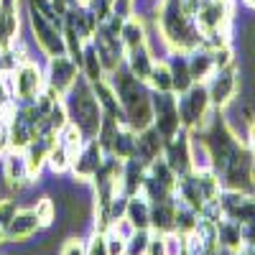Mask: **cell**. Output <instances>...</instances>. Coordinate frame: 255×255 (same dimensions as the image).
I'll list each match as a JSON object with an SVG mask.
<instances>
[{"label": "cell", "mask_w": 255, "mask_h": 255, "mask_svg": "<svg viewBox=\"0 0 255 255\" xmlns=\"http://www.w3.org/2000/svg\"><path fill=\"white\" fill-rule=\"evenodd\" d=\"M209 102H215L217 108H225V105L238 95V74L232 67H225V69H217L215 79L209 84Z\"/></svg>", "instance_id": "obj_7"}, {"label": "cell", "mask_w": 255, "mask_h": 255, "mask_svg": "<svg viewBox=\"0 0 255 255\" xmlns=\"http://www.w3.org/2000/svg\"><path fill=\"white\" fill-rule=\"evenodd\" d=\"M125 51H128V64H130V74L140 82L148 79V74H151V69H153V61H151V54H148L145 44L125 49Z\"/></svg>", "instance_id": "obj_14"}, {"label": "cell", "mask_w": 255, "mask_h": 255, "mask_svg": "<svg viewBox=\"0 0 255 255\" xmlns=\"http://www.w3.org/2000/svg\"><path fill=\"white\" fill-rule=\"evenodd\" d=\"M250 145H253V153H255V123L250 125Z\"/></svg>", "instance_id": "obj_27"}, {"label": "cell", "mask_w": 255, "mask_h": 255, "mask_svg": "<svg viewBox=\"0 0 255 255\" xmlns=\"http://www.w3.org/2000/svg\"><path fill=\"white\" fill-rule=\"evenodd\" d=\"M31 26H33L38 46L49 56L64 54V36L59 31V18H49L38 5H31Z\"/></svg>", "instance_id": "obj_1"}, {"label": "cell", "mask_w": 255, "mask_h": 255, "mask_svg": "<svg viewBox=\"0 0 255 255\" xmlns=\"http://www.w3.org/2000/svg\"><path fill=\"white\" fill-rule=\"evenodd\" d=\"M15 212H18L15 199H0V243H5L8 227H10V222L15 217Z\"/></svg>", "instance_id": "obj_21"}, {"label": "cell", "mask_w": 255, "mask_h": 255, "mask_svg": "<svg viewBox=\"0 0 255 255\" xmlns=\"http://www.w3.org/2000/svg\"><path fill=\"white\" fill-rule=\"evenodd\" d=\"M102 166V145L97 138H90L87 143L82 145V151L74 156L72 161V171L79 181H87V179H95V174L100 171Z\"/></svg>", "instance_id": "obj_6"}, {"label": "cell", "mask_w": 255, "mask_h": 255, "mask_svg": "<svg viewBox=\"0 0 255 255\" xmlns=\"http://www.w3.org/2000/svg\"><path fill=\"white\" fill-rule=\"evenodd\" d=\"M186 67H189V77L197 79V82L215 74V61H212V54H207V51H197L186 61Z\"/></svg>", "instance_id": "obj_16"}, {"label": "cell", "mask_w": 255, "mask_h": 255, "mask_svg": "<svg viewBox=\"0 0 255 255\" xmlns=\"http://www.w3.org/2000/svg\"><path fill=\"white\" fill-rule=\"evenodd\" d=\"M153 118H156V130L163 140H171L176 138L179 133V128H181V120H179V108H176V102L174 97L168 95V92H158L156 102H153Z\"/></svg>", "instance_id": "obj_4"}, {"label": "cell", "mask_w": 255, "mask_h": 255, "mask_svg": "<svg viewBox=\"0 0 255 255\" xmlns=\"http://www.w3.org/2000/svg\"><path fill=\"white\" fill-rule=\"evenodd\" d=\"M38 230H41V222L36 217V212L33 209H18L13 222H10V227H8V238L5 240H10V243H26V240H31L36 235Z\"/></svg>", "instance_id": "obj_8"}, {"label": "cell", "mask_w": 255, "mask_h": 255, "mask_svg": "<svg viewBox=\"0 0 255 255\" xmlns=\"http://www.w3.org/2000/svg\"><path fill=\"white\" fill-rule=\"evenodd\" d=\"M61 255H84V243L79 238L67 240V243H64V248H61Z\"/></svg>", "instance_id": "obj_25"}, {"label": "cell", "mask_w": 255, "mask_h": 255, "mask_svg": "<svg viewBox=\"0 0 255 255\" xmlns=\"http://www.w3.org/2000/svg\"><path fill=\"white\" fill-rule=\"evenodd\" d=\"M46 163L51 166V171H54V174H64L67 168H72V158H69V153L64 151V148H61L59 143H54V145L49 148Z\"/></svg>", "instance_id": "obj_20"}, {"label": "cell", "mask_w": 255, "mask_h": 255, "mask_svg": "<svg viewBox=\"0 0 255 255\" xmlns=\"http://www.w3.org/2000/svg\"><path fill=\"white\" fill-rule=\"evenodd\" d=\"M3 179L10 184V186H23L26 181H31V174H28V163H26V153L20 148H13V151L5 153L3 158Z\"/></svg>", "instance_id": "obj_9"}, {"label": "cell", "mask_w": 255, "mask_h": 255, "mask_svg": "<svg viewBox=\"0 0 255 255\" xmlns=\"http://www.w3.org/2000/svg\"><path fill=\"white\" fill-rule=\"evenodd\" d=\"M179 108V120L184 125H204L207 123V108H209V92L207 87H189L184 97L176 102Z\"/></svg>", "instance_id": "obj_2"}, {"label": "cell", "mask_w": 255, "mask_h": 255, "mask_svg": "<svg viewBox=\"0 0 255 255\" xmlns=\"http://www.w3.org/2000/svg\"><path fill=\"white\" fill-rule=\"evenodd\" d=\"M79 61L84 64V77H87L90 82H97V79H102V64H100V59H97V51H95V46H87V49H84Z\"/></svg>", "instance_id": "obj_18"}, {"label": "cell", "mask_w": 255, "mask_h": 255, "mask_svg": "<svg viewBox=\"0 0 255 255\" xmlns=\"http://www.w3.org/2000/svg\"><path fill=\"white\" fill-rule=\"evenodd\" d=\"M18 33V0H0V49H10Z\"/></svg>", "instance_id": "obj_10"}, {"label": "cell", "mask_w": 255, "mask_h": 255, "mask_svg": "<svg viewBox=\"0 0 255 255\" xmlns=\"http://www.w3.org/2000/svg\"><path fill=\"white\" fill-rule=\"evenodd\" d=\"M166 163L168 168L181 176V174H189V168H191V156H189V140H168V153H166Z\"/></svg>", "instance_id": "obj_13"}, {"label": "cell", "mask_w": 255, "mask_h": 255, "mask_svg": "<svg viewBox=\"0 0 255 255\" xmlns=\"http://www.w3.org/2000/svg\"><path fill=\"white\" fill-rule=\"evenodd\" d=\"M84 255H110V250H108V235L97 230L95 235L90 238V243L84 245Z\"/></svg>", "instance_id": "obj_23"}, {"label": "cell", "mask_w": 255, "mask_h": 255, "mask_svg": "<svg viewBox=\"0 0 255 255\" xmlns=\"http://www.w3.org/2000/svg\"><path fill=\"white\" fill-rule=\"evenodd\" d=\"M33 212H36L41 227H49V225L56 220V204H54V199H49V197H41V199L36 202Z\"/></svg>", "instance_id": "obj_22"}, {"label": "cell", "mask_w": 255, "mask_h": 255, "mask_svg": "<svg viewBox=\"0 0 255 255\" xmlns=\"http://www.w3.org/2000/svg\"><path fill=\"white\" fill-rule=\"evenodd\" d=\"M148 82H151V87L156 90V92H171L174 90V77H171V67L168 64H153V69H151V74H148Z\"/></svg>", "instance_id": "obj_17"}, {"label": "cell", "mask_w": 255, "mask_h": 255, "mask_svg": "<svg viewBox=\"0 0 255 255\" xmlns=\"http://www.w3.org/2000/svg\"><path fill=\"white\" fill-rule=\"evenodd\" d=\"M238 255H255V248H253V245H243V248L238 250Z\"/></svg>", "instance_id": "obj_26"}, {"label": "cell", "mask_w": 255, "mask_h": 255, "mask_svg": "<svg viewBox=\"0 0 255 255\" xmlns=\"http://www.w3.org/2000/svg\"><path fill=\"white\" fill-rule=\"evenodd\" d=\"M46 82H49V87L56 95H64L67 90H72L74 82H77V64H74V59L72 56H64V54L51 56Z\"/></svg>", "instance_id": "obj_5"}, {"label": "cell", "mask_w": 255, "mask_h": 255, "mask_svg": "<svg viewBox=\"0 0 255 255\" xmlns=\"http://www.w3.org/2000/svg\"><path fill=\"white\" fill-rule=\"evenodd\" d=\"M148 243H151V232H148V230H135L133 235L125 240L123 255H145Z\"/></svg>", "instance_id": "obj_19"}, {"label": "cell", "mask_w": 255, "mask_h": 255, "mask_svg": "<svg viewBox=\"0 0 255 255\" xmlns=\"http://www.w3.org/2000/svg\"><path fill=\"white\" fill-rule=\"evenodd\" d=\"M145 255H166V243H163V235H151V243H148Z\"/></svg>", "instance_id": "obj_24"}, {"label": "cell", "mask_w": 255, "mask_h": 255, "mask_svg": "<svg viewBox=\"0 0 255 255\" xmlns=\"http://www.w3.org/2000/svg\"><path fill=\"white\" fill-rule=\"evenodd\" d=\"M77 3H79V5H90V3H92V0H77Z\"/></svg>", "instance_id": "obj_28"}, {"label": "cell", "mask_w": 255, "mask_h": 255, "mask_svg": "<svg viewBox=\"0 0 255 255\" xmlns=\"http://www.w3.org/2000/svg\"><path fill=\"white\" fill-rule=\"evenodd\" d=\"M44 77H41V69L36 67L33 61H23L13 69V97H20V100H36L44 90Z\"/></svg>", "instance_id": "obj_3"}, {"label": "cell", "mask_w": 255, "mask_h": 255, "mask_svg": "<svg viewBox=\"0 0 255 255\" xmlns=\"http://www.w3.org/2000/svg\"><path fill=\"white\" fill-rule=\"evenodd\" d=\"M125 220L130 222L135 230H151V202H148L143 194L128 197Z\"/></svg>", "instance_id": "obj_11"}, {"label": "cell", "mask_w": 255, "mask_h": 255, "mask_svg": "<svg viewBox=\"0 0 255 255\" xmlns=\"http://www.w3.org/2000/svg\"><path fill=\"white\" fill-rule=\"evenodd\" d=\"M135 148H138V135L133 133V128H120L118 125V130L110 140V148H108V151H113V158H118V161L133 158Z\"/></svg>", "instance_id": "obj_12"}, {"label": "cell", "mask_w": 255, "mask_h": 255, "mask_svg": "<svg viewBox=\"0 0 255 255\" xmlns=\"http://www.w3.org/2000/svg\"><path fill=\"white\" fill-rule=\"evenodd\" d=\"M120 44H123V49H133V46L145 44V31H143L138 18H125L123 20V26H120Z\"/></svg>", "instance_id": "obj_15"}]
</instances>
